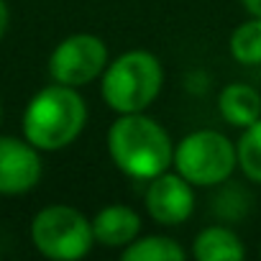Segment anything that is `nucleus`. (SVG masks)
<instances>
[{
  "mask_svg": "<svg viewBox=\"0 0 261 261\" xmlns=\"http://www.w3.org/2000/svg\"><path fill=\"white\" fill-rule=\"evenodd\" d=\"M192 256L197 261H238L246 256V248H243L238 233H233L230 228L207 225L195 236Z\"/></svg>",
  "mask_w": 261,
  "mask_h": 261,
  "instance_id": "9b49d317",
  "label": "nucleus"
},
{
  "mask_svg": "<svg viewBox=\"0 0 261 261\" xmlns=\"http://www.w3.org/2000/svg\"><path fill=\"white\" fill-rule=\"evenodd\" d=\"M95 243L108 248H125L141 233V215L128 205H108L92 218Z\"/></svg>",
  "mask_w": 261,
  "mask_h": 261,
  "instance_id": "1a4fd4ad",
  "label": "nucleus"
},
{
  "mask_svg": "<svg viewBox=\"0 0 261 261\" xmlns=\"http://www.w3.org/2000/svg\"><path fill=\"white\" fill-rule=\"evenodd\" d=\"M238 151V167L241 172L251 179V182H258L261 185V118L243 128V136L236 146Z\"/></svg>",
  "mask_w": 261,
  "mask_h": 261,
  "instance_id": "4468645a",
  "label": "nucleus"
},
{
  "mask_svg": "<svg viewBox=\"0 0 261 261\" xmlns=\"http://www.w3.org/2000/svg\"><path fill=\"white\" fill-rule=\"evenodd\" d=\"M120 256L125 261H185L187 251L169 236H146L130 241Z\"/></svg>",
  "mask_w": 261,
  "mask_h": 261,
  "instance_id": "f8f14e48",
  "label": "nucleus"
},
{
  "mask_svg": "<svg viewBox=\"0 0 261 261\" xmlns=\"http://www.w3.org/2000/svg\"><path fill=\"white\" fill-rule=\"evenodd\" d=\"M228 46H230V57L238 64H246V67L261 64V18H251L236 26Z\"/></svg>",
  "mask_w": 261,
  "mask_h": 261,
  "instance_id": "ddd939ff",
  "label": "nucleus"
},
{
  "mask_svg": "<svg viewBox=\"0 0 261 261\" xmlns=\"http://www.w3.org/2000/svg\"><path fill=\"white\" fill-rule=\"evenodd\" d=\"M41 179V159L34 144L0 136V192L21 195Z\"/></svg>",
  "mask_w": 261,
  "mask_h": 261,
  "instance_id": "6e6552de",
  "label": "nucleus"
},
{
  "mask_svg": "<svg viewBox=\"0 0 261 261\" xmlns=\"http://www.w3.org/2000/svg\"><path fill=\"white\" fill-rule=\"evenodd\" d=\"M172 164L192 187H215L230 179L238 167V151L220 130L200 128L174 146Z\"/></svg>",
  "mask_w": 261,
  "mask_h": 261,
  "instance_id": "20e7f679",
  "label": "nucleus"
},
{
  "mask_svg": "<svg viewBox=\"0 0 261 261\" xmlns=\"http://www.w3.org/2000/svg\"><path fill=\"white\" fill-rule=\"evenodd\" d=\"M218 108H220V115L230 125L248 128L261 118V95L251 85L233 82V85L223 87V92L218 97Z\"/></svg>",
  "mask_w": 261,
  "mask_h": 261,
  "instance_id": "9d476101",
  "label": "nucleus"
},
{
  "mask_svg": "<svg viewBox=\"0 0 261 261\" xmlns=\"http://www.w3.org/2000/svg\"><path fill=\"white\" fill-rule=\"evenodd\" d=\"M241 3L253 18H261V0H241Z\"/></svg>",
  "mask_w": 261,
  "mask_h": 261,
  "instance_id": "2eb2a0df",
  "label": "nucleus"
},
{
  "mask_svg": "<svg viewBox=\"0 0 261 261\" xmlns=\"http://www.w3.org/2000/svg\"><path fill=\"white\" fill-rule=\"evenodd\" d=\"M108 154L113 164L134 179H154L174 159L167 128L141 113H123L108 128Z\"/></svg>",
  "mask_w": 261,
  "mask_h": 261,
  "instance_id": "f257e3e1",
  "label": "nucleus"
},
{
  "mask_svg": "<svg viewBox=\"0 0 261 261\" xmlns=\"http://www.w3.org/2000/svg\"><path fill=\"white\" fill-rule=\"evenodd\" d=\"M146 210L154 223L159 225H179L190 220L195 210V192L192 185L177 172H162L154 179H149L146 190Z\"/></svg>",
  "mask_w": 261,
  "mask_h": 261,
  "instance_id": "0eeeda50",
  "label": "nucleus"
},
{
  "mask_svg": "<svg viewBox=\"0 0 261 261\" xmlns=\"http://www.w3.org/2000/svg\"><path fill=\"white\" fill-rule=\"evenodd\" d=\"M108 67V46L92 34H72L49 57V74L59 85L82 87L102 77Z\"/></svg>",
  "mask_w": 261,
  "mask_h": 261,
  "instance_id": "423d86ee",
  "label": "nucleus"
},
{
  "mask_svg": "<svg viewBox=\"0 0 261 261\" xmlns=\"http://www.w3.org/2000/svg\"><path fill=\"white\" fill-rule=\"evenodd\" d=\"M8 29V6H6V0H0V39H3Z\"/></svg>",
  "mask_w": 261,
  "mask_h": 261,
  "instance_id": "dca6fc26",
  "label": "nucleus"
},
{
  "mask_svg": "<svg viewBox=\"0 0 261 261\" xmlns=\"http://www.w3.org/2000/svg\"><path fill=\"white\" fill-rule=\"evenodd\" d=\"M162 62L146 49H130L110 62L102 72L100 92L115 113H144L162 92Z\"/></svg>",
  "mask_w": 261,
  "mask_h": 261,
  "instance_id": "7ed1b4c3",
  "label": "nucleus"
},
{
  "mask_svg": "<svg viewBox=\"0 0 261 261\" xmlns=\"http://www.w3.org/2000/svg\"><path fill=\"white\" fill-rule=\"evenodd\" d=\"M0 113H3V108H0Z\"/></svg>",
  "mask_w": 261,
  "mask_h": 261,
  "instance_id": "f3484780",
  "label": "nucleus"
},
{
  "mask_svg": "<svg viewBox=\"0 0 261 261\" xmlns=\"http://www.w3.org/2000/svg\"><path fill=\"white\" fill-rule=\"evenodd\" d=\"M87 123V105L77 87L49 85L39 90L23 113V136L41 151H59L77 141Z\"/></svg>",
  "mask_w": 261,
  "mask_h": 261,
  "instance_id": "f03ea898",
  "label": "nucleus"
},
{
  "mask_svg": "<svg viewBox=\"0 0 261 261\" xmlns=\"http://www.w3.org/2000/svg\"><path fill=\"white\" fill-rule=\"evenodd\" d=\"M34 246L54 261H74L95 246L92 220L69 205H51L36 213L31 223Z\"/></svg>",
  "mask_w": 261,
  "mask_h": 261,
  "instance_id": "39448f33",
  "label": "nucleus"
}]
</instances>
